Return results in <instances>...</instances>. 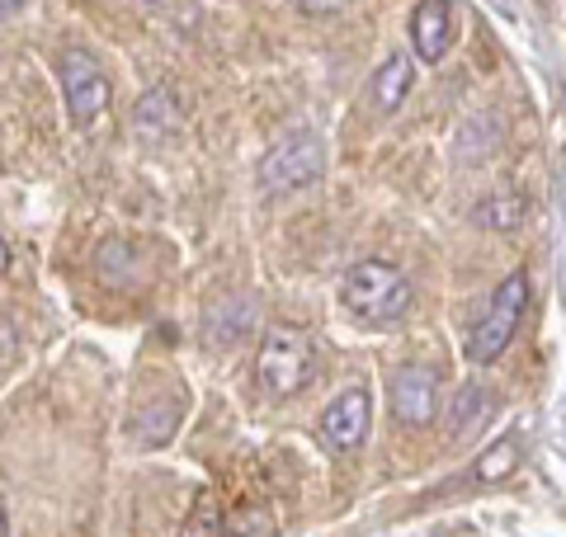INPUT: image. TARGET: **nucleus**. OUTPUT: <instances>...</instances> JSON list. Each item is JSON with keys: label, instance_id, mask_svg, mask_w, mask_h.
<instances>
[{"label": "nucleus", "instance_id": "a211bd4d", "mask_svg": "<svg viewBox=\"0 0 566 537\" xmlns=\"http://www.w3.org/2000/svg\"><path fill=\"white\" fill-rule=\"evenodd\" d=\"M289 6L303 14H335V10H345L349 0H289Z\"/></svg>", "mask_w": 566, "mask_h": 537}, {"label": "nucleus", "instance_id": "aec40b11", "mask_svg": "<svg viewBox=\"0 0 566 537\" xmlns=\"http://www.w3.org/2000/svg\"><path fill=\"white\" fill-rule=\"evenodd\" d=\"M142 6H161V0H142Z\"/></svg>", "mask_w": 566, "mask_h": 537}, {"label": "nucleus", "instance_id": "7ed1b4c3", "mask_svg": "<svg viewBox=\"0 0 566 537\" xmlns=\"http://www.w3.org/2000/svg\"><path fill=\"white\" fill-rule=\"evenodd\" d=\"M524 312H528V274H524V268H515V274H510L501 288L491 293L486 316L476 320L472 335H468V358H472L476 368L495 364V358L510 349V339H515Z\"/></svg>", "mask_w": 566, "mask_h": 537}, {"label": "nucleus", "instance_id": "f03ea898", "mask_svg": "<svg viewBox=\"0 0 566 537\" xmlns=\"http://www.w3.org/2000/svg\"><path fill=\"white\" fill-rule=\"evenodd\" d=\"M260 387L270 397H297L312 372H316V345L303 326H274L260 339V358H255Z\"/></svg>", "mask_w": 566, "mask_h": 537}, {"label": "nucleus", "instance_id": "423d86ee", "mask_svg": "<svg viewBox=\"0 0 566 537\" xmlns=\"http://www.w3.org/2000/svg\"><path fill=\"white\" fill-rule=\"evenodd\" d=\"M392 415L401 424H430L439 415V372L434 368H424V364H406L397 368V378H392Z\"/></svg>", "mask_w": 566, "mask_h": 537}, {"label": "nucleus", "instance_id": "1a4fd4ad", "mask_svg": "<svg viewBox=\"0 0 566 537\" xmlns=\"http://www.w3.org/2000/svg\"><path fill=\"white\" fill-rule=\"evenodd\" d=\"M95 274L109 283V288H133V283L147 278V268H142V255H137L133 241L109 236V241L95 250Z\"/></svg>", "mask_w": 566, "mask_h": 537}, {"label": "nucleus", "instance_id": "ddd939ff", "mask_svg": "<svg viewBox=\"0 0 566 537\" xmlns=\"http://www.w3.org/2000/svg\"><path fill=\"white\" fill-rule=\"evenodd\" d=\"M486 406H491V397H486V387H476V382H468V387H458V397H453V415H449V434L453 439H468L476 424L486 420Z\"/></svg>", "mask_w": 566, "mask_h": 537}, {"label": "nucleus", "instance_id": "20e7f679", "mask_svg": "<svg viewBox=\"0 0 566 537\" xmlns=\"http://www.w3.org/2000/svg\"><path fill=\"white\" fill-rule=\"evenodd\" d=\"M322 170H326L322 137L293 133V137H283L279 147L264 151V160H260V185L270 189V193H293V189L316 185Z\"/></svg>", "mask_w": 566, "mask_h": 537}, {"label": "nucleus", "instance_id": "dca6fc26", "mask_svg": "<svg viewBox=\"0 0 566 537\" xmlns=\"http://www.w3.org/2000/svg\"><path fill=\"white\" fill-rule=\"evenodd\" d=\"M520 218H524V199H510V193H501V199H486L482 208H476V222L495 227V231L520 227Z\"/></svg>", "mask_w": 566, "mask_h": 537}, {"label": "nucleus", "instance_id": "39448f33", "mask_svg": "<svg viewBox=\"0 0 566 537\" xmlns=\"http://www.w3.org/2000/svg\"><path fill=\"white\" fill-rule=\"evenodd\" d=\"M57 81H62V95H66V109L71 123H95L104 109H109V76L99 71V62L81 48H66L57 57Z\"/></svg>", "mask_w": 566, "mask_h": 537}, {"label": "nucleus", "instance_id": "9b49d317", "mask_svg": "<svg viewBox=\"0 0 566 537\" xmlns=\"http://www.w3.org/2000/svg\"><path fill=\"white\" fill-rule=\"evenodd\" d=\"M133 128H137V137H147V141H161V137H170L175 128H180V104H175V95L166 85L142 95L137 114H133Z\"/></svg>", "mask_w": 566, "mask_h": 537}, {"label": "nucleus", "instance_id": "4468645a", "mask_svg": "<svg viewBox=\"0 0 566 537\" xmlns=\"http://www.w3.org/2000/svg\"><path fill=\"white\" fill-rule=\"evenodd\" d=\"M416 81V71H411V57H387L382 71H378V81H374V95H378V109H401V99H406V90H411Z\"/></svg>", "mask_w": 566, "mask_h": 537}, {"label": "nucleus", "instance_id": "6ab92c4d", "mask_svg": "<svg viewBox=\"0 0 566 537\" xmlns=\"http://www.w3.org/2000/svg\"><path fill=\"white\" fill-rule=\"evenodd\" d=\"M0 6H6V14H20V10L29 6V0H0Z\"/></svg>", "mask_w": 566, "mask_h": 537}, {"label": "nucleus", "instance_id": "0eeeda50", "mask_svg": "<svg viewBox=\"0 0 566 537\" xmlns=\"http://www.w3.org/2000/svg\"><path fill=\"white\" fill-rule=\"evenodd\" d=\"M368 391L364 387H349L340 391L326 410H322V443L331 448V453H354V448L364 443L368 434Z\"/></svg>", "mask_w": 566, "mask_h": 537}, {"label": "nucleus", "instance_id": "9d476101", "mask_svg": "<svg viewBox=\"0 0 566 537\" xmlns=\"http://www.w3.org/2000/svg\"><path fill=\"white\" fill-rule=\"evenodd\" d=\"M175 429H180V406L175 401H147L128 420V439L137 448H161V443L175 439Z\"/></svg>", "mask_w": 566, "mask_h": 537}, {"label": "nucleus", "instance_id": "2eb2a0df", "mask_svg": "<svg viewBox=\"0 0 566 537\" xmlns=\"http://www.w3.org/2000/svg\"><path fill=\"white\" fill-rule=\"evenodd\" d=\"M520 457H524V448H520V439H501L495 448H486L482 457H476V467H472V476L476 481H505L510 472L520 467Z\"/></svg>", "mask_w": 566, "mask_h": 537}, {"label": "nucleus", "instance_id": "f257e3e1", "mask_svg": "<svg viewBox=\"0 0 566 537\" xmlns=\"http://www.w3.org/2000/svg\"><path fill=\"white\" fill-rule=\"evenodd\" d=\"M340 297H345V312L354 320H364V326H387V320L406 316V307H411V283H406V274L392 264L359 260L354 268H345Z\"/></svg>", "mask_w": 566, "mask_h": 537}, {"label": "nucleus", "instance_id": "f8f14e48", "mask_svg": "<svg viewBox=\"0 0 566 537\" xmlns=\"http://www.w3.org/2000/svg\"><path fill=\"white\" fill-rule=\"evenodd\" d=\"M251 326H255V302L251 297H227L203 316V330H208L212 345H232V339L245 335Z\"/></svg>", "mask_w": 566, "mask_h": 537}, {"label": "nucleus", "instance_id": "f3484780", "mask_svg": "<svg viewBox=\"0 0 566 537\" xmlns=\"http://www.w3.org/2000/svg\"><path fill=\"white\" fill-rule=\"evenodd\" d=\"M227 528H237V533H251V537H270L274 533V514L255 505V509H237L232 518H227Z\"/></svg>", "mask_w": 566, "mask_h": 537}, {"label": "nucleus", "instance_id": "6e6552de", "mask_svg": "<svg viewBox=\"0 0 566 537\" xmlns=\"http://www.w3.org/2000/svg\"><path fill=\"white\" fill-rule=\"evenodd\" d=\"M458 39L453 29V6L449 0H420L416 14H411V43H416V57L420 62H444L449 48Z\"/></svg>", "mask_w": 566, "mask_h": 537}]
</instances>
